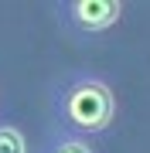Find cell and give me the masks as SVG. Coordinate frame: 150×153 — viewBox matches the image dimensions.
Instances as JSON below:
<instances>
[{"mask_svg":"<svg viewBox=\"0 0 150 153\" xmlns=\"http://www.w3.org/2000/svg\"><path fill=\"white\" fill-rule=\"evenodd\" d=\"M58 24L75 38H92L109 27H116L123 17V4L119 0H68V4L55 7Z\"/></svg>","mask_w":150,"mask_h":153,"instance_id":"obj_2","label":"cell"},{"mask_svg":"<svg viewBox=\"0 0 150 153\" xmlns=\"http://www.w3.org/2000/svg\"><path fill=\"white\" fill-rule=\"evenodd\" d=\"M51 112L58 129L75 136H99L116 119V95L106 78L92 71H72L51 88Z\"/></svg>","mask_w":150,"mask_h":153,"instance_id":"obj_1","label":"cell"},{"mask_svg":"<svg viewBox=\"0 0 150 153\" xmlns=\"http://www.w3.org/2000/svg\"><path fill=\"white\" fill-rule=\"evenodd\" d=\"M0 153H28V136L17 123H0Z\"/></svg>","mask_w":150,"mask_h":153,"instance_id":"obj_4","label":"cell"},{"mask_svg":"<svg viewBox=\"0 0 150 153\" xmlns=\"http://www.w3.org/2000/svg\"><path fill=\"white\" fill-rule=\"evenodd\" d=\"M45 153H96V150L85 136H75V133H65V129L55 126V133L45 143Z\"/></svg>","mask_w":150,"mask_h":153,"instance_id":"obj_3","label":"cell"}]
</instances>
